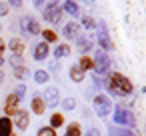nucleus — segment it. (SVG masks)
<instances>
[{"label":"nucleus","mask_w":146,"mask_h":136,"mask_svg":"<svg viewBox=\"0 0 146 136\" xmlns=\"http://www.w3.org/2000/svg\"><path fill=\"white\" fill-rule=\"evenodd\" d=\"M102 86L106 90L108 96H116V98H128L134 94V82L124 76L122 72H108L102 78Z\"/></svg>","instance_id":"nucleus-1"},{"label":"nucleus","mask_w":146,"mask_h":136,"mask_svg":"<svg viewBox=\"0 0 146 136\" xmlns=\"http://www.w3.org/2000/svg\"><path fill=\"white\" fill-rule=\"evenodd\" d=\"M110 116H112V124L114 126H124V128H130V130L136 128V114L130 108L122 106V104H116L112 108Z\"/></svg>","instance_id":"nucleus-2"},{"label":"nucleus","mask_w":146,"mask_h":136,"mask_svg":"<svg viewBox=\"0 0 146 136\" xmlns=\"http://www.w3.org/2000/svg\"><path fill=\"white\" fill-rule=\"evenodd\" d=\"M112 108H114V102L108 94L104 92H96L92 96V110L98 118H108L112 114Z\"/></svg>","instance_id":"nucleus-3"},{"label":"nucleus","mask_w":146,"mask_h":136,"mask_svg":"<svg viewBox=\"0 0 146 136\" xmlns=\"http://www.w3.org/2000/svg\"><path fill=\"white\" fill-rule=\"evenodd\" d=\"M92 62H94L92 72H94L96 76H104V74L110 72L112 60H110V56H108L106 52H102L100 48H96V52H94V56H92Z\"/></svg>","instance_id":"nucleus-4"},{"label":"nucleus","mask_w":146,"mask_h":136,"mask_svg":"<svg viewBox=\"0 0 146 136\" xmlns=\"http://www.w3.org/2000/svg\"><path fill=\"white\" fill-rule=\"evenodd\" d=\"M96 30H98V48L102 52L114 50V42L110 40V34H108V28H106V22L104 20H98L96 22Z\"/></svg>","instance_id":"nucleus-5"},{"label":"nucleus","mask_w":146,"mask_h":136,"mask_svg":"<svg viewBox=\"0 0 146 136\" xmlns=\"http://www.w3.org/2000/svg\"><path fill=\"white\" fill-rule=\"evenodd\" d=\"M42 18L48 24H60V20H62V8H60V4L56 2V0H50V2L44 6Z\"/></svg>","instance_id":"nucleus-6"},{"label":"nucleus","mask_w":146,"mask_h":136,"mask_svg":"<svg viewBox=\"0 0 146 136\" xmlns=\"http://www.w3.org/2000/svg\"><path fill=\"white\" fill-rule=\"evenodd\" d=\"M20 98L18 96H14L12 92L10 94H6V98H4V102H2V110H4V116H8V118H14L16 116V112L22 108L20 106Z\"/></svg>","instance_id":"nucleus-7"},{"label":"nucleus","mask_w":146,"mask_h":136,"mask_svg":"<svg viewBox=\"0 0 146 136\" xmlns=\"http://www.w3.org/2000/svg\"><path fill=\"white\" fill-rule=\"evenodd\" d=\"M30 120H32V114L26 110V108H20L16 112V116L12 118V124H14V130L18 132H26L30 128Z\"/></svg>","instance_id":"nucleus-8"},{"label":"nucleus","mask_w":146,"mask_h":136,"mask_svg":"<svg viewBox=\"0 0 146 136\" xmlns=\"http://www.w3.org/2000/svg\"><path fill=\"white\" fill-rule=\"evenodd\" d=\"M18 26H20V30L24 32V34H30V36H38L40 34V22L38 20H34L32 16H22L20 18V22H18Z\"/></svg>","instance_id":"nucleus-9"},{"label":"nucleus","mask_w":146,"mask_h":136,"mask_svg":"<svg viewBox=\"0 0 146 136\" xmlns=\"http://www.w3.org/2000/svg\"><path fill=\"white\" fill-rule=\"evenodd\" d=\"M46 110H48V106H46L42 94L34 92L32 98H30V110H28V112H30V114L34 112V116H42V114H46Z\"/></svg>","instance_id":"nucleus-10"},{"label":"nucleus","mask_w":146,"mask_h":136,"mask_svg":"<svg viewBox=\"0 0 146 136\" xmlns=\"http://www.w3.org/2000/svg\"><path fill=\"white\" fill-rule=\"evenodd\" d=\"M42 98H44L46 106L56 108V106L60 104V90H58L56 86H46V88H44V92H42Z\"/></svg>","instance_id":"nucleus-11"},{"label":"nucleus","mask_w":146,"mask_h":136,"mask_svg":"<svg viewBox=\"0 0 146 136\" xmlns=\"http://www.w3.org/2000/svg\"><path fill=\"white\" fill-rule=\"evenodd\" d=\"M80 32H82V28H80L78 22H66V24L62 26V36L66 38V42H68V40H76V38L80 36Z\"/></svg>","instance_id":"nucleus-12"},{"label":"nucleus","mask_w":146,"mask_h":136,"mask_svg":"<svg viewBox=\"0 0 146 136\" xmlns=\"http://www.w3.org/2000/svg\"><path fill=\"white\" fill-rule=\"evenodd\" d=\"M48 56H50V44H46V42L34 44V48H32V58H34L36 62H42V60H46Z\"/></svg>","instance_id":"nucleus-13"},{"label":"nucleus","mask_w":146,"mask_h":136,"mask_svg":"<svg viewBox=\"0 0 146 136\" xmlns=\"http://www.w3.org/2000/svg\"><path fill=\"white\" fill-rule=\"evenodd\" d=\"M6 50H10L12 54H20V56H24V50H26V44H24V40L22 38H10L8 42H6Z\"/></svg>","instance_id":"nucleus-14"},{"label":"nucleus","mask_w":146,"mask_h":136,"mask_svg":"<svg viewBox=\"0 0 146 136\" xmlns=\"http://www.w3.org/2000/svg\"><path fill=\"white\" fill-rule=\"evenodd\" d=\"M52 54H54V60H62V58H68L70 54H72V46L68 44V42H60L54 50H52Z\"/></svg>","instance_id":"nucleus-15"},{"label":"nucleus","mask_w":146,"mask_h":136,"mask_svg":"<svg viewBox=\"0 0 146 136\" xmlns=\"http://www.w3.org/2000/svg\"><path fill=\"white\" fill-rule=\"evenodd\" d=\"M16 130H14V124H12V118L8 116H0V136H12Z\"/></svg>","instance_id":"nucleus-16"},{"label":"nucleus","mask_w":146,"mask_h":136,"mask_svg":"<svg viewBox=\"0 0 146 136\" xmlns=\"http://www.w3.org/2000/svg\"><path fill=\"white\" fill-rule=\"evenodd\" d=\"M92 48H94V42H92L88 36H78V38H76V50H78L80 54H88Z\"/></svg>","instance_id":"nucleus-17"},{"label":"nucleus","mask_w":146,"mask_h":136,"mask_svg":"<svg viewBox=\"0 0 146 136\" xmlns=\"http://www.w3.org/2000/svg\"><path fill=\"white\" fill-rule=\"evenodd\" d=\"M64 124H66V116H64V112H52V114H50V122H48L50 128L58 130V128H64Z\"/></svg>","instance_id":"nucleus-18"},{"label":"nucleus","mask_w":146,"mask_h":136,"mask_svg":"<svg viewBox=\"0 0 146 136\" xmlns=\"http://www.w3.org/2000/svg\"><path fill=\"white\" fill-rule=\"evenodd\" d=\"M60 8H62L66 14L74 16V18H78V16H80V6H78V2H74V0H64Z\"/></svg>","instance_id":"nucleus-19"},{"label":"nucleus","mask_w":146,"mask_h":136,"mask_svg":"<svg viewBox=\"0 0 146 136\" xmlns=\"http://www.w3.org/2000/svg\"><path fill=\"white\" fill-rule=\"evenodd\" d=\"M82 134H84V130H82V122L72 120V122L66 124V132H64V136H82Z\"/></svg>","instance_id":"nucleus-20"},{"label":"nucleus","mask_w":146,"mask_h":136,"mask_svg":"<svg viewBox=\"0 0 146 136\" xmlns=\"http://www.w3.org/2000/svg\"><path fill=\"white\" fill-rule=\"evenodd\" d=\"M78 68L86 74V72H92V66H94V62H92V56L90 54H80V58H78Z\"/></svg>","instance_id":"nucleus-21"},{"label":"nucleus","mask_w":146,"mask_h":136,"mask_svg":"<svg viewBox=\"0 0 146 136\" xmlns=\"http://www.w3.org/2000/svg\"><path fill=\"white\" fill-rule=\"evenodd\" d=\"M68 76H70V80L76 82V84L84 82V78H86V74L78 68V64H70V68H68Z\"/></svg>","instance_id":"nucleus-22"},{"label":"nucleus","mask_w":146,"mask_h":136,"mask_svg":"<svg viewBox=\"0 0 146 136\" xmlns=\"http://www.w3.org/2000/svg\"><path fill=\"white\" fill-rule=\"evenodd\" d=\"M40 34H42V42H46V44H56L58 42V32L54 28H44V30H40Z\"/></svg>","instance_id":"nucleus-23"},{"label":"nucleus","mask_w":146,"mask_h":136,"mask_svg":"<svg viewBox=\"0 0 146 136\" xmlns=\"http://www.w3.org/2000/svg\"><path fill=\"white\" fill-rule=\"evenodd\" d=\"M34 82H36V84H48V82H50V72L44 70V68L34 70Z\"/></svg>","instance_id":"nucleus-24"},{"label":"nucleus","mask_w":146,"mask_h":136,"mask_svg":"<svg viewBox=\"0 0 146 136\" xmlns=\"http://www.w3.org/2000/svg\"><path fill=\"white\" fill-rule=\"evenodd\" d=\"M60 106H62V110H64V112H72V110H76L78 102H76V98H74V96H66V98H62V100H60Z\"/></svg>","instance_id":"nucleus-25"},{"label":"nucleus","mask_w":146,"mask_h":136,"mask_svg":"<svg viewBox=\"0 0 146 136\" xmlns=\"http://www.w3.org/2000/svg\"><path fill=\"white\" fill-rule=\"evenodd\" d=\"M12 76H14L16 80H24V78L28 76V66H26V64L14 66V68H12Z\"/></svg>","instance_id":"nucleus-26"},{"label":"nucleus","mask_w":146,"mask_h":136,"mask_svg":"<svg viewBox=\"0 0 146 136\" xmlns=\"http://www.w3.org/2000/svg\"><path fill=\"white\" fill-rule=\"evenodd\" d=\"M36 136H58V130H54V128H50L46 124V126H40L36 130Z\"/></svg>","instance_id":"nucleus-27"},{"label":"nucleus","mask_w":146,"mask_h":136,"mask_svg":"<svg viewBox=\"0 0 146 136\" xmlns=\"http://www.w3.org/2000/svg\"><path fill=\"white\" fill-rule=\"evenodd\" d=\"M82 26L86 30H96V20L92 16H82Z\"/></svg>","instance_id":"nucleus-28"},{"label":"nucleus","mask_w":146,"mask_h":136,"mask_svg":"<svg viewBox=\"0 0 146 136\" xmlns=\"http://www.w3.org/2000/svg\"><path fill=\"white\" fill-rule=\"evenodd\" d=\"M8 62H10L12 68H14V66H22V64H26V62H24V56H20V54H10Z\"/></svg>","instance_id":"nucleus-29"},{"label":"nucleus","mask_w":146,"mask_h":136,"mask_svg":"<svg viewBox=\"0 0 146 136\" xmlns=\"http://www.w3.org/2000/svg\"><path fill=\"white\" fill-rule=\"evenodd\" d=\"M12 94H14V96H18V98L22 100V98H24V94H26V84H24V82H18V84H16V88L12 90Z\"/></svg>","instance_id":"nucleus-30"},{"label":"nucleus","mask_w":146,"mask_h":136,"mask_svg":"<svg viewBox=\"0 0 146 136\" xmlns=\"http://www.w3.org/2000/svg\"><path fill=\"white\" fill-rule=\"evenodd\" d=\"M8 12H10L8 2H0V18H2V16H8Z\"/></svg>","instance_id":"nucleus-31"},{"label":"nucleus","mask_w":146,"mask_h":136,"mask_svg":"<svg viewBox=\"0 0 146 136\" xmlns=\"http://www.w3.org/2000/svg\"><path fill=\"white\" fill-rule=\"evenodd\" d=\"M118 136H138V134L130 128H118Z\"/></svg>","instance_id":"nucleus-32"},{"label":"nucleus","mask_w":146,"mask_h":136,"mask_svg":"<svg viewBox=\"0 0 146 136\" xmlns=\"http://www.w3.org/2000/svg\"><path fill=\"white\" fill-rule=\"evenodd\" d=\"M82 136H102V132H100L98 128H88V130H86Z\"/></svg>","instance_id":"nucleus-33"},{"label":"nucleus","mask_w":146,"mask_h":136,"mask_svg":"<svg viewBox=\"0 0 146 136\" xmlns=\"http://www.w3.org/2000/svg\"><path fill=\"white\" fill-rule=\"evenodd\" d=\"M6 2H8V6H14V8H22V0H6Z\"/></svg>","instance_id":"nucleus-34"},{"label":"nucleus","mask_w":146,"mask_h":136,"mask_svg":"<svg viewBox=\"0 0 146 136\" xmlns=\"http://www.w3.org/2000/svg\"><path fill=\"white\" fill-rule=\"evenodd\" d=\"M4 52H6V40L0 36V56H4Z\"/></svg>","instance_id":"nucleus-35"},{"label":"nucleus","mask_w":146,"mask_h":136,"mask_svg":"<svg viewBox=\"0 0 146 136\" xmlns=\"http://www.w3.org/2000/svg\"><path fill=\"white\" fill-rule=\"evenodd\" d=\"M58 70H60V62H58V60H54V62L50 64V70H48V72H58Z\"/></svg>","instance_id":"nucleus-36"},{"label":"nucleus","mask_w":146,"mask_h":136,"mask_svg":"<svg viewBox=\"0 0 146 136\" xmlns=\"http://www.w3.org/2000/svg\"><path fill=\"white\" fill-rule=\"evenodd\" d=\"M106 136H118V128H114V124L108 126V134Z\"/></svg>","instance_id":"nucleus-37"},{"label":"nucleus","mask_w":146,"mask_h":136,"mask_svg":"<svg viewBox=\"0 0 146 136\" xmlns=\"http://www.w3.org/2000/svg\"><path fill=\"white\" fill-rule=\"evenodd\" d=\"M44 4H46V0H32V6L34 8H42Z\"/></svg>","instance_id":"nucleus-38"},{"label":"nucleus","mask_w":146,"mask_h":136,"mask_svg":"<svg viewBox=\"0 0 146 136\" xmlns=\"http://www.w3.org/2000/svg\"><path fill=\"white\" fill-rule=\"evenodd\" d=\"M4 84V72H2V68H0V86Z\"/></svg>","instance_id":"nucleus-39"},{"label":"nucleus","mask_w":146,"mask_h":136,"mask_svg":"<svg viewBox=\"0 0 146 136\" xmlns=\"http://www.w3.org/2000/svg\"><path fill=\"white\" fill-rule=\"evenodd\" d=\"M4 66V56H0V68Z\"/></svg>","instance_id":"nucleus-40"},{"label":"nucleus","mask_w":146,"mask_h":136,"mask_svg":"<svg viewBox=\"0 0 146 136\" xmlns=\"http://www.w3.org/2000/svg\"><path fill=\"white\" fill-rule=\"evenodd\" d=\"M12 136H18V134H16V132H14V134H12Z\"/></svg>","instance_id":"nucleus-41"},{"label":"nucleus","mask_w":146,"mask_h":136,"mask_svg":"<svg viewBox=\"0 0 146 136\" xmlns=\"http://www.w3.org/2000/svg\"><path fill=\"white\" fill-rule=\"evenodd\" d=\"M0 32H2V28H0Z\"/></svg>","instance_id":"nucleus-42"}]
</instances>
